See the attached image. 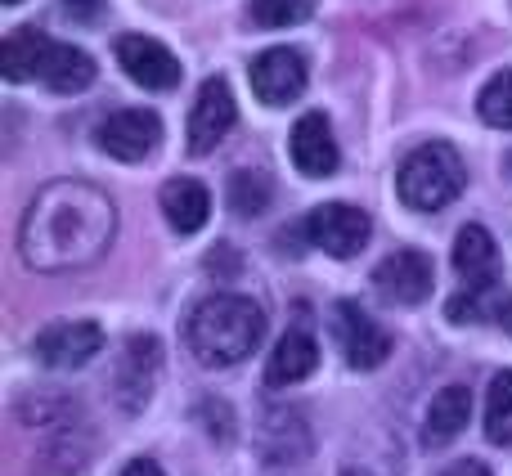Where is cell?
I'll list each match as a JSON object with an SVG mask.
<instances>
[{
  "label": "cell",
  "instance_id": "obj_29",
  "mask_svg": "<svg viewBox=\"0 0 512 476\" xmlns=\"http://www.w3.org/2000/svg\"><path fill=\"white\" fill-rule=\"evenodd\" d=\"M342 476H369V472H342Z\"/></svg>",
  "mask_w": 512,
  "mask_h": 476
},
{
  "label": "cell",
  "instance_id": "obj_26",
  "mask_svg": "<svg viewBox=\"0 0 512 476\" xmlns=\"http://www.w3.org/2000/svg\"><path fill=\"white\" fill-rule=\"evenodd\" d=\"M63 5H68L72 14H81V18H95L99 9H104V0H63Z\"/></svg>",
  "mask_w": 512,
  "mask_h": 476
},
{
  "label": "cell",
  "instance_id": "obj_1",
  "mask_svg": "<svg viewBox=\"0 0 512 476\" xmlns=\"http://www.w3.org/2000/svg\"><path fill=\"white\" fill-rule=\"evenodd\" d=\"M117 238V207L86 180H54L18 221V256L36 274H72L104 261Z\"/></svg>",
  "mask_w": 512,
  "mask_h": 476
},
{
  "label": "cell",
  "instance_id": "obj_10",
  "mask_svg": "<svg viewBox=\"0 0 512 476\" xmlns=\"http://www.w3.org/2000/svg\"><path fill=\"white\" fill-rule=\"evenodd\" d=\"M252 90L261 104L283 108L306 90V54L292 45H270L252 59Z\"/></svg>",
  "mask_w": 512,
  "mask_h": 476
},
{
  "label": "cell",
  "instance_id": "obj_24",
  "mask_svg": "<svg viewBox=\"0 0 512 476\" xmlns=\"http://www.w3.org/2000/svg\"><path fill=\"white\" fill-rule=\"evenodd\" d=\"M472 315H481V306L472 297H454L450 301V319H454V324H468Z\"/></svg>",
  "mask_w": 512,
  "mask_h": 476
},
{
  "label": "cell",
  "instance_id": "obj_12",
  "mask_svg": "<svg viewBox=\"0 0 512 476\" xmlns=\"http://www.w3.org/2000/svg\"><path fill=\"white\" fill-rule=\"evenodd\" d=\"M99 351H104V328L90 324V319L50 324L36 337V360H41L45 369H81V364H90Z\"/></svg>",
  "mask_w": 512,
  "mask_h": 476
},
{
  "label": "cell",
  "instance_id": "obj_27",
  "mask_svg": "<svg viewBox=\"0 0 512 476\" xmlns=\"http://www.w3.org/2000/svg\"><path fill=\"white\" fill-rule=\"evenodd\" d=\"M122 476H167V472H162L153 459H135V463H131V468H126Z\"/></svg>",
  "mask_w": 512,
  "mask_h": 476
},
{
  "label": "cell",
  "instance_id": "obj_14",
  "mask_svg": "<svg viewBox=\"0 0 512 476\" xmlns=\"http://www.w3.org/2000/svg\"><path fill=\"white\" fill-rule=\"evenodd\" d=\"M454 270L472 292H486L499 283L504 256H499V243L486 225H463L459 230V238H454Z\"/></svg>",
  "mask_w": 512,
  "mask_h": 476
},
{
  "label": "cell",
  "instance_id": "obj_9",
  "mask_svg": "<svg viewBox=\"0 0 512 476\" xmlns=\"http://www.w3.org/2000/svg\"><path fill=\"white\" fill-rule=\"evenodd\" d=\"M373 283H378V292L387 301H396V306H418V301H427L436 288V265H432V256L418 252V247H400V252H391L387 261L373 270Z\"/></svg>",
  "mask_w": 512,
  "mask_h": 476
},
{
  "label": "cell",
  "instance_id": "obj_28",
  "mask_svg": "<svg viewBox=\"0 0 512 476\" xmlns=\"http://www.w3.org/2000/svg\"><path fill=\"white\" fill-rule=\"evenodd\" d=\"M499 319H504V328H508V333H512V301H508V306H504V310H499Z\"/></svg>",
  "mask_w": 512,
  "mask_h": 476
},
{
  "label": "cell",
  "instance_id": "obj_5",
  "mask_svg": "<svg viewBox=\"0 0 512 476\" xmlns=\"http://www.w3.org/2000/svg\"><path fill=\"white\" fill-rule=\"evenodd\" d=\"M333 337L351 369H378L391 355V333L373 315H364L360 301H337L333 306Z\"/></svg>",
  "mask_w": 512,
  "mask_h": 476
},
{
  "label": "cell",
  "instance_id": "obj_25",
  "mask_svg": "<svg viewBox=\"0 0 512 476\" xmlns=\"http://www.w3.org/2000/svg\"><path fill=\"white\" fill-rule=\"evenodd\" d=\"M445 476H490V468L486 463H477V459H463V463H454Z\"/></svg>",
  "mask_w": 512,
  "mask_h": 476
},
{
  "label": "cell",
  "instance_id": "obj_3",
  "mask_svg": "<svg viewBox=\"0 0 512 476\" xmlns=\"http://www.w3.org/2000/svg\"><path fill=\"white\" fill-rule=\"evenodd\" d=\"M463 185H468V167H463L459 149L445 140L418 144V149L400 162V176H396L400 203H405L409 212H441V207H450L454 198L463 194Z\"/></svg>",
  "mask_w": 512,
  "mask_h": 476
},
{
  "label": "cell",
  "instance_id": "obj_8",
  "mask_svg": "<svg viewBox=\"0 0 512 476\" xmlns=\"http://www.w3.org/2000/svg\"><path fill=\"white\" fill-rule=\"evenodd\" d=\"M234 122H239V108H234V95H230V86H225V77H207L203 86H198L194 108H189V153L207 158V153L234 131Z\"/></svg>",
  "mask_w": 512,
  "mask_h": 476
},
{
  "label": "cell",
  "instance_id": "obj_17",
  "mask_svg": "<svg viewBox=\"0 0 512 476\" xmlns=\"http://www.w3.org/2000/svg\"><path fill=\"white\" fill-rule=\"evenodd\" d=\"M41 81L50 90H59V95H77V90H86L90 81H95V59H90L86 50H77V45L54 41L41 63Z\"/></svg>",
  "mask_w": 512,
  "mask_h": 476
},
{
  "label": "cell",
  "instance_id": "obj_2",
  "mask_svg": "<svg viewBox=\"0 0 512 476\" xmlns=\"http://www.w3.org/2000/svg\"><path fill=\"white\" fill-rule=\"evenodd\" d=\"M265 337V310L252 297L239 292H216V297L198 301V310L185 324V342L207 369H230L256 355Z\"/></svg>",
  "mask_w": 512,
  "mask_h": 476
},
{
  "label": "cell",
  "instance_id": "obj_23",
  "mask_svg": "<svg viewBox=\"0 0 512 476\" xmlns=\"http://www.w3.org/2000/svg\"><path fill=\"white\" fill-rule=\"evenodd\" d=\"M315 14V0H252V18L261 27H292Z\"/></svg>",
  "mask_w": 512,
  "mask_h": 476
},
{
  "label": "cell",
  "instance_id": "obj_15",
  "mask_svg": "<svg viewBox=\"0 0 512 476\" xmlns=\"http://www.w3.org/2000/svg\"><path fill=\"white\" fill-rule=\"evenodd\" d=\"M158 203L176 234H198L207 225V216H212V194H207V185L203 180H189V176L167 180Z\"/></svg>",
  "mask_w": 512,
  "mask_h": 476
},
{
  "label": "cell",
  "instance_id": "obj_19",
  "mask_svg": "<svg viewBox=\"0 0 512 476\" xmlns=\"http://www.w3.org/2000/svg\"><path fill=\"white\" fill-rule=\"evenodd\" d=\"M50 45L54 41L41 27H14V32L5 36V77L9 81L41 77V63H45V54H50Z\"/></svg>",
  "mask_w": 512,
  "mask_h": 476
},
{
  "label": "cell",
  "instance_id": "obj_11",
  "mask_svg": "<svg viewBox=\"0 0 512 476\" xmlns=\"http://www.w3.org/2000/svg\"><path fill=\"white\" fill-rule=\"evenodd\" d=\"M117 63L126 68V77L144 90H176L180 86V59L162 41L140 32L117 36Z\"/></svg>",
  "mask_w": 512,
  "mask_h": 476
},
{
  "label": "cell",
  "instance_id": "obj_16",
  "mask_svg": "<svg viewBox=\"0 0 512 476\" xmlns=\"http://www.w3.org/2000/svg\"><path fill=\"white\" fill-rule=\"evenodd\" d=\"M319 369V346L306 328H288L274 346L270 364H265V382L270 387H292V382H306Z\"/></svg>",
  "mask_w": 512,
  "mask_h": 476
},
{
  "label": "cell",
  "instance_id": "obj_7",
  "mask_svg": "<svg viewBox=\"0 0 512 476\" xmlns=\"http://www.w3.org/2000/svg\"><path fill=\"white\" fill-rule=\"evenodd\" d=\"M158 373H162V346H158V337L135 333L131 342L122 346V355H117V373H113V391H117V400H122L126 414H135V409H144L153 400Z\"/></svg>",
  "mask_w": 512,
  "mask_h": 476
},
{
  "label": "cell",
  "instance_id": "obj_20",
  "mask_svg": "<svg viewBox=\"0 0 512 476\" xmlns=\"http://www.w3.org/2000/svg\"><path fill=\"white\" fill-rule=\"evenodd\" d=\"M486 436L490 445H512V373H495L486 391Z\"/></svg>",
  "mask_w": 512,
  "mask_h": 476
},
{
  "label": "cell",
  "instance_id": "obj_4",
  "mask_svg": "<svg viewBox=\"0 0 512 476\" xmlns=\"http://www.w3.org/2000/svg\"><path fill=\"white\" fill-rule=\"evenodd\" d=\"M301 234H306L310 247H319V252L337 256V261H351V256L369 243L373 225H369V212H360V207L324 203V207H315V212L301 221Z\"/></svg>",
  "mask_w": 512,
  "mask_h": 476
},
{
  "label": "cell",
  "instance_id": "obj_18",
  "mask_svg": "<svg viewBox=\"0 0 512 476\" xmlns=\"http://www.w3.org/2000/svg\"><path fill=\"white\" fill-rule=\"evenodd\" d=\"M468 418H472V391L468 387H445V391H436V400H432V409H427V441L432 445H450L454 436L468 427Z\"/></svg>",
  "mask_w": 512,
  "mask_h": 476
},
{
  "label": "cell",
  "instance_id": "obj_30",
  "mask_svg": "<svg viewBox=\"0 0 512 476\" xmlns=\"http://www.w3.org/2000/svg\"><path fill=\"white\" fill-rule=\"evenodd\" d=\"M5 5H23V0H5Z\"/></svg>",
  "mask_w": 512,
  "mask_h": 476
},
{
  "label": "cell",
  "instance_id": "obj_13",
  "mask_svg": "<svg viewBox=\"0 0 512 476\" xmlns=\"http://www.w3.org/2000/svg\"><path fill=\"white\" fill-rule=\"evenodd\" d=\"M288 158H292V167H297L306 180L333 176L337 162H342V153H337L333 126H328L324 113L297 117V126H292V135H288Z\"/></svg>",
  "mask_w": 512,
  "mask_h": 476
},
{
  "label": "cell",
  "instance_id": "obj_6",
  "mask_svg": "<svg viewBox=\"0 0 512 476\" xmlns=\"http://www.w3.org/2000/svg\"><path fill=\"white\" fill-rule=\"evenodd\" d=\"M95 140H99V149H104L108 158L140 162V158H149V153L158 149L162 117L153 113V108H117V113H108L104 122H99Z\"/></svg>",
  "mask_w": 512,
  "mask_h": 476
},
{
  "label": "cell",
  "instance_id": "obj_22",
  "mask_svg": "<svg viewBox=\"0 0 512 476\" xmlns=\"http://www.w3.org/2000/svg\"><path fill=\"white\" fill-rule=\"evenodd\" d=\"M477 113H481V122L499 126V131H512V68L508 72H495V77L481 86Z\"/></svg>",
  "mask_w": 512,
  "mask_h": 476
},
{
  "label": "cell",
  "instance_id": "obj_21",
  "mask_svg": "<svg viewBox=\"0 0 512 476\" xmlns=\"http://www.w3.org/2000/svg\"><path fill=\"white\" fill-rule=\"evenodd\" d=\"M270 198H274V189H270V180L261 176V171H234L230 176V207H234V216H261L265 207H270Z\"/></svg>",
  "mask_w": 512,
  "mask_h": 476
}]
</instances>
